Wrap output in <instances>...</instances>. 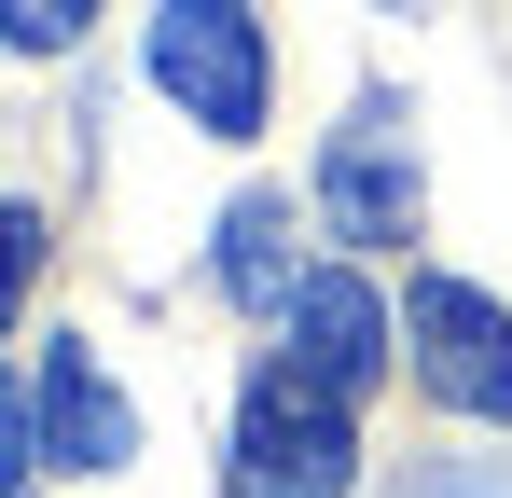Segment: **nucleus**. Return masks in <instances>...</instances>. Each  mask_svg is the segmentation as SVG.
Returning a JSON list of instances; mask_svg holds the SVG:
<instances>
[{"label":"nucleus","instance_id":"obj_1","mask_svg":"<svg viewBox=\"0 0 512 498\" xmlns=\"http://www.w3.org/2000/svg\"><path fill=\"white\" fill-rule=\"evenodd\" d=\"M222 485H236V498H346V485H360V415H346V388H319L305 360L250 374Z\"/></svg>","mask_w":512,"mask_h":498},{"label":"nucleus","instance_id":"obj_2","mask_svg":"<svg viewBox=\"0 0 512 498\" xmlns=\"http://www.w3.org/2000/svg\"><path fill=\"white\" fill-rule=\"evenodd\" d=\"M153 83L180 97V125L263 139V97H277L263 14H250V0H153Z\"/></svg>","mask_w":512,"mask_h":498},{"label":"nucleus","instance_id":"obj_3","mask_svg":"<svg viewBox=\"0 0 512 498\" xmlns=\"http://www.w3.org/2000/svg\"><path fill=\"white\" fill-rule=\"evenodd\" d=\"M402 346H416V374H429V402H443V415L512 429V319H499V291H471V277H416Z\"/></svg>","mask_w":512,"mask_h":498},{"label":"nucleus","instance_id":"obj_4","mask_svg":"<svg viewBox=\"0 0 512 498\" xmlns=\"http://www.w3.org/2000/svg\"><path fill=\"white\" fill-rule=\"evenodd\" d=\"M319 222H333L346 249H402L416 236V139H402L388 97H360L333 125V153H319Z\"/></svg>","mask_w":512,"mask_h":498},{"label":"nucleus","instance_id":"obj_5","mask_svg":"<svg viewBox=\"0 0 512 498\" xmlns=\"http://www.w3.org/2000/svg\"><path fill=\"white\" fill-rule=\"evenodd\" d=\"M28 402H42V471H125V457H139V402L97 374L84 332L42 346V388H28Z\"/></svg>","mask_w":512,"mask_h":498},{"label":"nucleus","instance_id":"obj_6","mask_svg":"<svg viewBox=\"0 0 512 498\" xmlns=\"http://www.w3.org/2000/svg\"><path fill=\"white\" fill-rule=\"evenodd\" d=\"M291 360L319 374V388H374L388 374V305H374V277H346V263H319L305 291H291Z\"/></svg>","mask_w":512,"mask_h":498},{"label":"nucleus","instance_id":"obj_7","mask_svg":"<svg viewBox=\"0 0 512 498\" xmlns=\"http://www.w3.org/2000/svg\"><path fill=\"white\" fill-rule=\"evenodd\" d=\"M222 291H236L250 319H291L305 263H291V208H277V194H236V208H222Z\"/></svg>","mask_w":512,"mask_h":498},{"label":"nucleus","instance_id":"obj_8","mask_svg":"<svg viewBox=\"0 0 512 498\" xmlns=\"http://www.w3.org/2000/svg\"><path fill=\"white\" fill-rule=\"evenodd\" d=\"M84 28H97V0H0V42L14 56H70Z\"/></svg>","mask_w":512,"mask_h":498},{"label":"nucleus","instance_id":"obj_9","mask_svg":"<svg viewBox=\"0 0 512 498\" xmlns=\"http://www.w3.org/2000/svg\"><path fill=\"white\" fill-rule=\"evenodd\" d=\"M28 277H42V208L0 194V332H14V305H28Z\"/></svg>","mask_w":512,"mask_h":498},{"label":"nucleus","instance_id":"obj_10","mask_svg":"<svg viewBox=\"0 0 512 498\" xmlns=\"http://www.w3.org/2000/svg\"><path fill=\"white\" fill-rule=\"evenodd\" d=\"M28 471H42V402L0 374V498H28Z\"/></svg>","mask_w":512,"mask_h":498},{"label":"nucleus","instance_id":"obj_11","mask_svg":"<svg viewBox=\"0 0 512 498\" xmlns=\"http://www.w3.org/2000/svg\"><path fill=\"white\" fill-rule=\"evenodd\" d=\"M402 498H512V471H485V457H457V471H416Z\"/></svg>","mask_w":512,"mask_h":498},{"label":"nucleus","instance_id":"obj_12","mask_svg":"<svg viewBox=\"0 0 512 498\" xmlns=\"http://www.w3.org/2000/svg\"><path fill=\"white\" fill-rule=\"evenodd\" d=\"M388 14H416V0H388Z\"/></svg>","mask_w":512,"mask_h":498}]
</instances>
